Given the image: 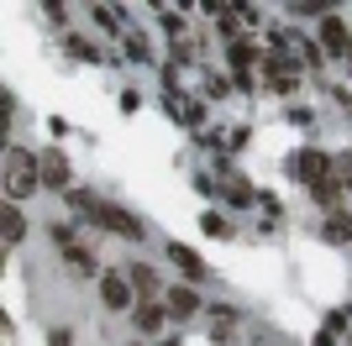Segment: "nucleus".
I'll return each mask as SVG.
<instances>
[{
  "instance_id": "1",
  "label": "nucleus",
  "mask_w": 352,
  "mask_h": 346,
  "mask_svg": "<svg viewBox=\"0 0 352 346\" xmlns=\"http://www.w3.org/2000/svg\"><path fill=\"white\" fill-rule=\"evenodd\" d=\"M32 168H37V178H43L47 189H69V163H63V152H53V147H47V152H37V163H32Z\"/></svg>"
},
{
  "instance_id": "2",
  "label": "nucleus",
  "mask_w": 352,
  "mask_h": 346,
  "mask_svg": "<svg viewBox=\"0 0 352 346\" xmlns=\"http://www.w3.org/2000/svg\"><path fill=\"white\" fill-rule=\"evenodd\" d=\"M294 168H300V178H305L310 189L331 178V158H326V152H316V147H310V152H300V163H294Z\"/></svg>"
},
{
  "instance_id": "3",
  "label": "nucleus",
  "mask_w": 352,
  "mask_h": 346,
  "mask_svg": "<svg viewBox=\"0 0 352 346\" xmlns=\"http://www.w3.org/2000/svg\"><path fill=\"white\" fill-rule=\"evenodd\" d=\"M132 278H121V273H105V284H100V299L111 304V310H126V304H132Z\"/></svg>"
},
{
  "instance_id": "4",
  "label": "nucleus",
  "mask_w": 352,
  "mask_h": 346,
  "mask_svg": "<svg viewBox=\"0 0 352 346\" xmlns=\"http://www.w3.org/2000/svg\"><path fill=\"white\" fill-rule=\"evenodd\" d=\"M168 262H174V268H184V278H210V268H206V262H200V257H195V252H190V246H168Z\"/></svg>"
},
{
  "instance_id": "5",
  "label": "nucleus",
  "mask_w": 352,
  "mask_h": 346,
  "mask_svg": "<svg viewBox=\"0 0 352 346\" xmlns=\"http://www.w3.org/2000/svg\"><path fill=\"white\" fill-rule=\"evenodd\" d=\"M321 43L331 47V53H352V37H347V27H342V16H326L321 21Z\"/></svg>"
},
{
  "instance_id": "6",
  "label": "nucleus",
  "mask_w": 352,
  "mask_h": 346,
  "mask_svg": "<svg viewBox=\"0 0 352 346\" xmlns=\"http://www.w3.org/2000/svg\"><path fill=\"white\" fill-rule=\"evenodd\" d=\"M126 278H132V288H137V294H147V299L158 294V273H153L147 262H137V268H126Z\"/></svg>"
},
{
  "instance_id": "7",
  "label": "nucleus",
  "mask_w": 352,
  "mask_h": 346,
  "mask_svg": "<svg viewBox=\"0 0 352 346\" xmlns=\"http://www.w3.org/2000/svg\"><path fill=\"white\" fill-rule=\"evenodd\" d=\"M168 310L174 315H200V299H195L190 288H168Z\"/></svg>"
},
{
  "instance_id": "8",
  "label": "nucleus",
  "mask_w": 352,
  "mask_h": 346,
  "mask_svg": "<svg viewBox=\"0 0 352 346\" xmlns=\"http://www.w3.org/2000/svg\"><path fill=\"white\" fill-rule=\"evenodd\" d=\"M310 194H316V200H321L326 210H337V205H342V184H337V178H326V184H316Z\"/></svg>"
},
{
  "instance_id": "9",
  "label": "nucleus",
  "mask_w": 352,
  "mask_h": 346,
  "mask_svg": "<svg viewBox=\"0 0 352 346\" xmlns=\"http://www.w3.org/2000/svg\"><path fill=\"white\" fill-rule=\"evenodd\" d=\"M326 242H352V216H331L326 220Z\"/></svg>"
},
{
  "instance_id": "10",
  "label": "nucleus",
  "mask_w": 352,
  "mask_h": 346,
  "mask_svg": "<svg viewBox=\"0 0 352 346\" xmlns=\"http://www.w3.org/2000/svg\"><path fill=\"white\" fill-rule=\"evenodd\" d=\"M137 325H142V331H158L163 325V304H142V310H137Z\"/></svg>"
},
{
  "instance_id": "11",
  "label": "nucleus",
  "mask_w": 352,
  "mask_h": 346,
  "mask_svg": "<svg viewBox=\"0 0 352 346\" xmlns=\"http://www.w3.org/2000/svg\"><path fill=\"white\" fill-rule=\"evenodd\" d=\"M21 210H16V205H6V242H21Z\"/></svg>"
},
{
  "instance_id": "12",
  "label": "nucleus",
  "mask_w": 352,
  "mask_h": 346,
  "mask_svg": "<svg viewBox=\"0 0 352 346\" xmlns=\"http://www.w3.org/2000/svg\"><path fill=\"white\" fill-rule=\"evenodd\" d=\"M252 58H258V53H252L248 43H236V47H232V63H236V73H242V79H248V69H252Z\"/></svg>"
}]
</instances>
